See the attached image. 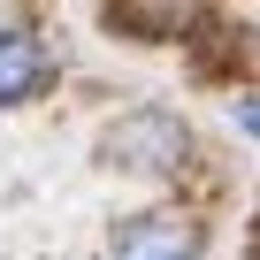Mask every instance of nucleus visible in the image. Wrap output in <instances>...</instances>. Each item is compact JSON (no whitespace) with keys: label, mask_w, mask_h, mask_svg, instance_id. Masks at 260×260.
<instances>
[{"label":"nucleus","mask_w":260,"mask_h":260,"mask_svg":"<svg viewBox=\"0 0 260 260\" xmlns=\"http://www.w3.org/2000/svg\"><path fill=\"white\" fill-rule=\"evenodd\" d=\"M237 130H245V138H260V100H237Z\"/></svg>","instance_id":"nucleus-5"},{"label":"nucleus","mask_w":260,"mask_h":260,"mask_svg":"<svg viewBox=\"0 0 260 260\" xmlns=\"http://www.w3.org/2000/svg\"><path fill=\"white\" fill-rule=\"evenodd\" d=\"M237 54H245L252 69H260V31H245V39H237Z\"/></svg>","instance_id":"nucleus-6"},{"label":"nucleus","mask_w":260,"mask_h":260,"mask_svg":"<svg viewBox=\"0 0 260 260\" xmlns=\"http://www.w3.org/2000/svg\"><path fill=\"white\" fill-rule=\"evenodd\" d=\"M46 77H54V61H46L39 31L8 23V31H0V107H16V100H39V92H46Z\"/></svg>","instance_id":"nucleus-3"},{"label":"nucleus","mask_w":260,"mask_h":260,"mask_svg":"<svg viewBox=\"0 0 260 260\" xmlns=\"http://www.w3.org/2000/svg\"><path fill=\"white\" fill-rule=\"evenodd\" d=\"M207 252V222L184 207H146V214H122L107 237V260H199Z\"/></svg>","instance_id":"nucleus-2"},{"label":"nucleus","mask_w":260,"mask_h":260,"mask_svg":"<svg viewBox=\"0 0 260 260\" xmlns=\"http://www.w3.org/2000/svg\"><path fill=\"white\" fill-rule=\"evenodd\" d=\"M100 161L122 176H184L191 169V122L169 107H122L100 130Z\"/></svg>","instance_id":"nucleus-1"},{"label":"nucleus","mask_w":260,"mask_h":260,"mask_svg":"<svg viewBox=\"0 0 260 260\" xmlns=\"http://www.w3.org/2000/svg\"><path fill=\"white\" fill-rule=\"evenodd\" d=\"M199 16H207V0H115V23L130 39H184L199 31Z\"/></svg>","instance_id":"nucleus-4"}]
</instances>
